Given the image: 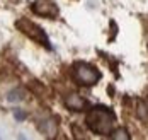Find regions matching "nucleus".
I'll return each mask as SVG.
<instances>
[{"label": "nucleus", "mask_w": 148, "mask_h": 140, "mask_svg": "<svg viewBox=\"0 0 148 140\" xmlns=\"http://www.w3.org/2000/svg\"><path fill=\"white\" fill-rule=\"evenodd\" d=\"M114 121H116V118H114L112 111L104 108V106H95L87 114L89 128L95 133H101V135H111Z\"/></svg>", "instance_id": "1"}, {"label": "nucleus", "mask_w": 148, "mask_h": 140, "mask_svg": "<svg viewBox=\"0 0 148 140\" xmlns=\"http://www.w3.org/2000/svg\"><path fill=\"white\" fill-rule=\"evenodd\" d=\"M73 77L80 86H94L99 80V72L87 63H77L73 67Z\"/></svg>", "instance_id": "2"}, {"label": "nucleus", "mask_w": 148, "mask_h": 140, "mask_svg": "<svg viewBox=\"0 0 148 140\" xmlns=\"http://www.w3.org/2000/svg\"><path fill=\"white\" fill-rule=\"evenodd\" d=\"M17 28L24 32L26 36H29L34 41H38V43L45 45L46 48H49V43H48V38H46L45 31H43L39 26H36L34 22H31L27 19H21V21H17Z\"/></svg>", "instance_id": "3"}, {"label": "nucleus", "mask_w": 148, "mask_h": 140, "mask_svg": "<svg viewBox=\"0 0 148 140\" xmlns=\"http://www.w3.org/2000/svg\"><path fill=\"white\" fill-rule=\"evenodd\" d=\"M31 9H32L34 14H38V16H41V17H56L58 16L56 5L53 2H49V0H38V2H34L31 5Z\"/></svg>", "instance_id": "4"}, {"label": "nucleus", "mask_w": 148, "mask_h": 140, "mask_svg": "<svg viewBox=\"0 0 148 140\" xmlns=\"http://www.w3.org/2000/svg\"><path fill=\"white\" fill-rule=\"evenodd\" d=\"M66 106L70 109H73V111H80V109H84L87 106V101H85L84 97H80L78 94L73 92L66 97Z\"/></svg>", "instance_id": "5"}, {"label": "nucleus", "mask_w": 148, "mask_h": 140, "mask_svg": "<svg viewBox=\"0 0 148 140\" xmlns=\"http://www.w3.org/2000/svg\"><path fill=\"white\" fill-rule=\"evenodd\" d=\"M24 97H26V96H24V92H22L21 89H14V91H10V92L7 94V101L12 103V104H14V103H21Z\"/></svg>", "instance_id": "6"}, {"label": "nucleus", "mask_w": 148, "mask_h": 140, "mask_svg": "<svg viewBox=\"0 0 148 140\" xmlns=\"http://www.w3.org/2000/svg\"><path fill=\"white\" fill-rule=\"evenodd\" d=\"M111 139H123V140H130V135L124 130H118V133H111Z\"/></svg>", "instance_id": "7"}, {"label": "nucleus", "mask_w": 148, "mask_h": 140, "mask_svg": "<svg viewBox=\"0 0 148 140\" xmlns=\"http://www.w3.org/2000/svg\"><path fill=\"white\" fill-rule=\"evenodd\" d=\"M138 114H140V118H141V120H147V118H148V109H147V106H145L143 103L138 106Z\"/></svg>", "instance_id": "8"}, {"label": "nucleus", "mask_w": 148, "mask_h": 140, "mask_svg": "<svg viewBox=\"0 0 148 140\" xmlns=\"http://www.w3.org/2000/svg\"><path fill=\"white\" fill-rule=\"evenodd\" d=\"M14 116H15L17 121H24V120H26V113L21 111V109H14Z\"/></svg>", "instance_id": "9"}]
</instances>
